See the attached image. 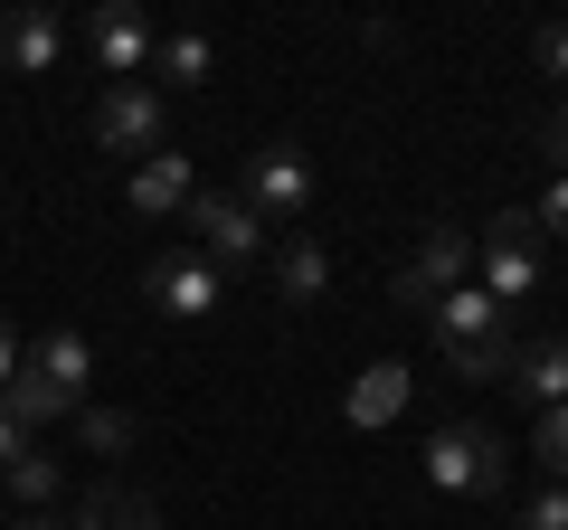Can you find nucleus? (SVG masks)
<instances>
[{"label": "nucleus", "mask_w": 568, "mask_h": 530, "mask_svg": "<svg viewBox=\"0 0 568 530\" xmlns=\"http://www.w3.org/2000/svg\"><path fill=\"white\" fill-rule=\"evenodd\" d=\"M77 446L85 455H123V446H133V417H123V408H77Z\"/></svg>", "instance_id": "412c9836"}, {"label": "nucleus", "mask_w": 568, "mask_h": 530, "mask_svg": "<svg viewBox=\"0 0 568 530\" xmlns=\"http://www.w3.org/2000/svg\"><path fill=\"white\" fill-rule=\"evenodd\" d=\"M275 294H284V304H323V294H332L323 237H284V246H275Z\"/></svg>", "instance_id": "ddd939ff"}, {"label": "nucleus", "mask_w": 568, "mask_h": 530, "mask_svg": "<svg viewBox=\"0 0 568 530\" xmlns=\"http://www.w3.org/2000/svg\"><path fill=\"white\" fill-rule=\"evenodd\" d=\"M455 285H474V237L436 218V227L417 237V256H407L398 275H388V304H398V313H436Z\"/></svg>", "instance_id": "f03ea898"}, {"label": "nucleus", "mask_w": 568, "mask_h": 530, "mask_svg": "<svg viewBox=\"0 0 568 530\" xmlns=\"http://www.w3.org/2000/svg\"><path fill=\"white\" fill-rule=\"evenodd\" d=\"M0 417H10V427H29V436H39V427H58V417H77V398H67V388H48L39 369L20 360V379L0 388Z\"/></svg>", "instance_id": "2eb2a0df"}, {"label": "nucleus", "mask_w": 568, "mask_h": 530, "mask_svg": "<svg viewBox=\"0 0 568 530\" xmlns=\"http://www.w3.org/2000/svg\"><path fill=\"white\" fill-rule=\"evenodd\" d=\"M95 152H133V162L171 152L162 95H152V85H104V104H95Z\"/></svg>", "instance_id": "39448f33"}, {"label": "nucleus", "mask_w": 568, "mask_h": 530, "mask_svg": "<svg viewBox=\"0 0 568 530\" xmlns=\"http://www.w3.org/2000/svg\"><path fill=\"white\" fill-rule=\"evenodd\" d=\"M77 530H162V511H152V492H133V483H95L77 502Z\"/></svg>", "instance_id": "4468645a"}, {"label": "nucleus", "mask_w": 568, "mask_h": 530, "mask_svg": "<svg viewBox=\"0 0 568 530\" xmlns=\"http://www.w3.org/2000/svg\"><path fill=\"white\" fill-rule=\"evenodd\" d=\"M85 58H95L114 85H142V67H152V20L123 10V0H104L95 20H85Z\"/></svg>", "instance_id": "0eeeda50"}, {"label": "nucleus", "mask_w": 568, "mask_h": 530, "mask_svg": "<svg viewBox=\"0 0 568 530\" xmlns=\"http://www.w3.org/2000/svg\"><path fill=\"white\" fill-rule=\"evenodd\" d=\"M511 388H521L530 408H559V398H568V342H530V350H511Z\"/></svg>", "instance_id": "f3484780"}, {"label": "nucleus", "mask_w": 568, "mask_h": 530, "mask_svg": "<svg viewBox=\"0 0 568 530\" xmlns=\"http://www.w3.org/2000/svg\"><path fill=\"white\" fill-rule=\"evenodd\" d=\"M29 455V427H10V417H0V465H20Z\"/></svg>", "instance_id": "cd10ccee"}, {"label": "nucleus", "mask_w": 568, "mask_h": 530, "mask_svg": "<svg viewBox=\"0 0 568 530\" xmlns=\"http://www.w3.org/2000/svg\"><path fill=\"white\" fill-rule=\"evenodd\" d=\"M455 379H511V332H484V342H455L446 350Z\"/></svg>", "instance_id": "aec40b11"}, {"label": "nucleus", "mask_w": 568, "mask_h": 530, "mask_svg": "<svg viewBox=\"0 0 568 530\" xmlns=\"http://www.w3.org/2000/svg\"><path fill=\"white\" fill-rule=\"evenodd\" d=\"M123 200H133L142 218H190V200H200L190 152H152V162H133V190H123Z\"/></svg>", "instance_id": "1a4fd4ad"}, {"label": "nucleus", "mask_w": 568, "mask_h": 530, "mask_svg": "<svg viewBox=\"0 0 568 530\" xmlns=\"http://www.w3.org/2000/svg\"><path fill=\"white\" fill-rule=\"evenodd\" d=\"M503 436L493 427H446L436 446H426V473H436V492H493L503 483Z\"/></svg>", "instance_id": "423d86ee"}, {"label": "nucleus", "mask_w": 568, "mask_h": 530, "mask_svg": "<svg viewBox=\"0 0 568 530\" xmlns=\"http://www.w3.org/2000/svg\"><path fill=\"white\" fill-rule=\"evenodd\" d=\"M426 323H436V342H484V332H503V304H493V294L484 285H455L446 294V304H436V313H426Z\"/></svg>", "instance_id": "dca6fc26"}, {"label": "nucleus", "mask_w": 568, "mask_h": 530, "mask_svg": "<svg viewBox=\"0 0 568 530\" xmlns=\"http://www.w3.org/2000/svg\"><path fill=\"white\" fill-rule=\"evenodd\" d=\"M540 465L568 473V398H559V408H540Z\"/></svg>", "instance_id": "4be33fe9"}, {"label": "nucleus", "mask_w": 568, "mask_h": 530, "mask_svg": "<svg viewBox=\"0 0 568 530\" xmlns=\"http://www.w3.org/2000/svg\"><path fill=\"white\" fill-rule=\"evenodd\" d=\"M181 227L200 237V256H209V265H256V256H265V218L237 200V190H200Z\"/></svg>", "instance_id": "20e7f679"}, {"label": "nucleus", "mask_w": 568, "mask_h": 530, "mask_svg": "<svg viewBox=\"0 0 568 530\" xmlns=\"http://www.w3.org/2000/svg\"><path fill=\"white\" fill-rule=\"evenodd\" d=\"M540 143H549V162H568V104H549V123H540Z\"/></svg>", "instance_id": "393cba45"}, {"label": "nucleus", "mask_w": 568, "mask_h": 530, "mask_svg": "<svg viewBox=\"0 0 568 530\" xmlns=\"http://www.w3.org/2000/svg\"><path fill=\"white\" fill-rule=\"evenodd\" d=\"M29 369L85 408V388H95V342H85V332H39V342H29Z\"/></svg>", "instance_id": "9b49d317"}, {"label": "nucleus", "mask_w": 568, "mask_h": 530, "mask_svg": "<svg viewBox=\"0 0 568 530\" xmlns=\"http://www.w3.org/2000/svg\"><path fill=\"white\" fill-rule=\"evenodd\" d=\"M209 67H219V48H209L200 29H171V39H152V77H171V85H209Z\"/></svg>", "instance_id": "a211bd4d"}, {"label": "nucleus", "mask_w": 568, "mask_h": 530, "mask_svg": "<svg viewBox=\"0 0 568 530\" xmlns=\"http://www.w3.org/2000/svg\"><path fill=\"white\" fill-rule=\"evenodd\" d=\"M342 417H351V427H398V417H407V369L398 360H369L361 379H351Z\"/></svg>", "instance_id": "f8f14e48"}, {"label": "nucleus", "mask_w": 568, "mask_h": 530, "mask_svg": "<svg viewBox=\"0 0 568 530\" xmlns=\"http://www.w3.org/2000/svg\"><path fill=\"white\" fill-rule=\"evenodd\" d=\"M58 58H67V20H58V10H10V20H0V67L48 77Z\"/></svg>", "instance_id": "9d476101"}, {"label": "nucleus", "mask_w": 568, "mask_h": 530, "mask_svg": "<svg viewBox=\"0 0 568 530\" xmlns=\"http://www.w3.org/2000/svg\"><path fill=\"white\" fill-rule=\"evenodd\" d=\"M10 530H67V521H48V511H20V521H10Z\"/></svg>", "instance_id": "c85d7f7f"}, {"label": "nucleus", "mask_w": 568, "mask_h": 530, "mask_svg": "<svg viewBox=\"0 0 568 530\" xmlns=\"http://www.w3.org/2000/svg\"><path fill=\"white\" fill-rule=\"evenodd\" d=\"M474 285L493 304H530L540 294V218L530 208H503L493 227H474Z\"/></svg>", "instance_id": "f257e3e1"}, {"label": "nucleus", "mask_w": 568, "mask_h": 530, "mask_svg": "<svg viewBox=\"0 0 568 530\" xmlns=\"http://www.w3.org/2000/svg\"><path fill=\"white\" fill-rule=\"evenodd\" d=\"M237 200L256 208L265 227H294L313 208V162L294 143H265V152H246V181H237Z\"/></svg>", "instance_id": "7ed1b4c3"}, {"label": "nucleus", "mask_w": 568, "mask_h": 530, "mask_svg": "<svg viewBox=\"0 0 568 530\" xmlns=\"http://www.w3.org/2000/svg\"><path fill=\"white\" fill-rule=\"evenodd\" d=\"M540 67H549V77H568V29H540Z\"/></svg>", "instance_id": "a878e982"}, {"label": "nucleus", "mask_w": 568, "mask_h": 530, "mask_svg": "<svg viewBox=\"0 0 568 530\" xmlns=\"http://www.w3.org/2000/svg\"><path fill=\"white\" fill-rule=\"evenodd\" d=\"M142 294H152L162 313H181V323H200V313H219V265L190 256V246H171V256L142 265Z\"/></svg>", "instance_id": "6e6552de"}, {"label": "nucleus", "mask_w": 568, "mask_h": 530, "mask_svg": "<svg viewBox=\"0 0 568 530\" xmlns=\"http://www.w3.org/2000/svg\"><path fill=\"white\" fill-rule=\"evenodd\" d=\"M0 483H10V502H20V511H48V502H58V455L29 446L20 465H0Z\"/></svg>", "instance_id": "6ab92c4d"}, {"label": "nucleus", "mask_w": 568, "mask_h": 530, "mask_svg": "<svg viewBox=\"0 0 568 530\" xmlns=\"http://www.w3.org/2000/svg\"><path fill=\"white\" fill-rule=\"evenodd\" d=\"M20 360H29V350H20V332H10V323H0V388H10V379H20Z\"/></svg>", "instance_id": "bb28decb"}, {"label": "nucleus", "mask_w": 568, "mask_h": 530, "mask_svg": "<svg viewBox=\"0 0 568 530\" xmlns=\"http://www.w3.org/2000/svg\"><path fill=\"white\" fill-rule=\"evenodd\" d=\"M530 218H540V237H559V227H568V181H549V190H540V208H530Z\"/></svg>", "instance_id": "b1692460"}, {"label": "nucleus", "mask_w": 568, "mask_h": 530, "mask_svg": "<svg viewBox=\"0 0 568 530\" xmlns=\"http://www.w3.org/2000/svg\"><path fill=\"white\" fill-rule=\"evenodd\" d=\"M521 530H568V483H549L540 502H530V521Z\"/></svg>", "instance_id": "5701e85b"}]
</instances>
